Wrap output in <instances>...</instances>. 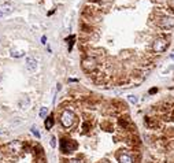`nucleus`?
Masks as SVG:
<instances>
[{
	"instance_id": "f257e3e1",
	"label": "nucleus",
	"mask_w": 174,
	"mask_h": 163,
	"mask_svg": "<svg viewBox=\"0 0 174 163\" xmlns=\"http://www.w3.org/2000/svg\"><path fill=\"white\" fill-rule=\"evenodd\" d=\"M25 144L14 143L0 148V163H14L24 149Z\"/></svg>"
},
{
	"instance_id": "f03ea898",
	"label": "nucleus",
	"mask_w": 174,
	"mask_h": 163,
	"mask_svg": "<svg viewBox=\"0 0 174 163\" xmlns=\"http://www.w3.org/2000/svg\"><path fill=\"white\" fill-rule=\"evenodd\" d=\"M75 122V114L71 110H64L62 112V115H60V123H62V126L64 129H69L74 125Z\"/></svg>"
},
{
	"instance_id": "7ed1b4c3",
	"label": "nucleus",
	"mask_w": 174,
	"mask_h": 163,
	"mask_svg": "<svg viewBox=\"0 0 174 163\" xmlns=\"http://www.w3.org/2000/svg\"><path fill=\"white\" fill-rule=\"evenodd\" d=\"M167 47H169V40L165 39V37H159V39H156V40L154 41V44H152V49H154V52H156V54L165 52L167 49Z\"/></svg>"
},
{
	"instance_id": "20e7f679",
	"label": "nucleus",
	"mask_w": 174,
	"mask_h": 163,
	"mask_svg": "<svg viewBox=\"0 0 174 163\" xmlns=\"http://www.w3.org/2000/svg\"><path fill=\"white\" fill-rule=\"evenodd\" d=\"M165 136H166V139L163 141V145L170 152H174V129L165 130Z\"/></svg>"
},
{
	"instance_id": "39448f33",
	"label": "nucleus",
	"mask_w": 174,
	"mask_h": 163,
	"mask_svg": "<svg viewBox=\"0 0 174 163\" xmlns=\"http://www.w3.org/2000/svg\"><path fill=\"white\" fill-rule=\"evenodd\" d=\"M160 26L163 29H171L174 26V16H163L160 19Z\"/></svg>"
},
{
	"instance_id": "423d86ee",
	"label": "nucleus",
	"mask_w": 174,
	"mask_h": 163,
	"mask_svg": "<svg viewBox=\"0 0 174 163\" xmlns=\"http://www.w3.org/2000/svg\"><path fill=\"white\" fill-rule=\"evenodd\" d=\"M26 69H28V71H34L36 69H37V60L34 58L29 56L28 59H26Z\"/></svg>"
},
{
	"instance_id": "0eeeda50",
	"label": "nucleus",
	"mask_w": 174,
	"mask_h": 163,
	"mask_svg": "<svg viewBox=\"0 0 174 163\" xmlns=\"http://www.w3.org/2000/svg\"><path fill=\"white\" fill-rule=\"evenodd\" d=\"M45 129L47 130H51L52 127H54V125H55V119H54V117H48L47 119H45Z\"/></svg>"
},
{
	"instance_id": "6e6552de",
	"label": "nucleus",
	"mask_w": 174,
	"mask_h": 163,
	"mask_svg": "<svg viewBox=\"0 0 174 163\" xmlns=\"http://www.w3.org/2000/svg\"><path fill=\"white\" fill-rule=\"evenodd\" d=\"M12 12V8L11 7H0V18H3V16L8 15V14H11Z\"/></svg>"
},
{
	"instance_id": "1a4fd4ad",
	"label": "nucleus",
	"mask_w": 174,
	"mask_h": 163,
	"mask_svg": "<svg viewBox=\"0 0 174 163\" xmlns=\"http://www.w3.org/2000/svg\"><path fill=\"white\" fill-rule=\"evenodd\" d=\"M47 114H48V108L41 107V110H40V117H41V118H47Z\"/></svg>"
},
{
	"instance_id": "9d476101",
	"label": "nucleus",
	"mask_w": 174,
	"mask_h": 163,
	"mask_svg": "<svg viewBox=\"0 0 174 163\" xmlns=\"http://www.w3.org/2000/svg\"><path fill=\"white\" fill-rule=\"evenodd\" d=\"M127 100L130 102L132 104H136L137 102H139V99H137V96H135V95H130V96H127Z\"/></svg>"
},
{
	"instance_id": "9b49d317",
	"label": "nucleus",
	"mask_w": 174,
	"mask_h": 163,
	"mask_svg": "<svg viewBox=\"0 0 174 163\" xmlns=\"http://www.w3.org/2000/svg\"><path fill=\"white\" fill-rule=\"evenodd\" d=\"M25 52L24 51H16V52H12V56H15V58H21V56H24Z\"/></svg>"
},
{
	"instance_id": "f8f14e48",
	"label": "nucleus",
	"mask_w": 174,
	"mask_h": 163,
	"mask_svg": "<svg viewBox=\"0 0 174 163\" xmlns=\"http://www.w3.org/2000/svg\"><path fill=\"white\" fill-rule=\"evenodd\" d=\"M32 133H33V134L36 136V137H37V139H40V133H39V129H37V127H36V126H33V127H32Z\"/></svg>"
},
{
	"instance_id": "ddd939ff",
	"label": "nucleus",
	"mask_w": 174,
	"mask_h": 163,
	"mask_svg": "<svg viewBox=\"0 0 174 163\" xmlns=\"http://www.w3.org/2000/svg\"><path fill=\"white\" fill-rule=\"evenodd\" d=\"M49 144H51V147H52V148H55V147H56V139H55V137H51V143H49Z\"/></svg>"
},
{
	"instance_id": "4468645a",
	"label": "nucleus",
	"mask_w": 174,
	"mask_h": 163,
	"mask_svg": "<svg viewBox=\"0 0 174 163\" xmlns=\"http://www.w3.org/2000/svg\"><path fill=\"white\" fill-rule=\"evenodd\" d=\"M74 40V36H70V41ZM71 45H73V43H70V45H69V51H71Z\"/></svg>"
},
{
	"instance_id": "2eb2a0df",
	"label": "nucleus",
	"mask_w": 174,
	"mask_h": 163,
	"mask_svg": "<svg viewBox=\"0 0 174 163\" xmlns=\"http://www.w3.org/2000/svg\"><path fill=\"white\" fill-rule=\"evenodd\" d=\"M45 41H47V37H45V36H43V37H41V43H43V44H47Z\"/></svg>"
},
{
	"instance_id": "dca6fc26",
	"label": "nucleus",
	"mask_w": 174,
	"mask_h": 163,
	"mask_svg": "<svg viewBox=\"0 0 174 163\" xmlns=\"http://www.w3.org/2000/svg\"><path fill=\"white\" fill-rule=\"evenodd\" d=\"M163 163H174V158H171V160H169V162H163Z\"/></svg>"
},
{
	"instance_id": "f3484780",
	"label": "nucleus",
	"mask_w": 174,
	"mask_h": 163,
	"mask_svg": "<svg viewBox=\"0 0 174 163\" xmlns=\"http://www.w3.org/2000/svg\"><path fill=\"white\" fill-rule=\"evenodd\" d=\"M171 59H174V55H171Z\"/></svg>"
},
{
	"instance_id": "a211bd4d",
	"label": "nucleus",
	"mask_w": 174,
	"mask_h": 163,
	"mask_svg": "<svg viewBox=\"0 0 174 163\" xmlns=\"http://www.w3.org/2000/svg\"><path fill=\"white\" fill-rule=\"evenodd\" d=\"M0 81H1V77H0Z\"/></svg>"
}]
</instances>
